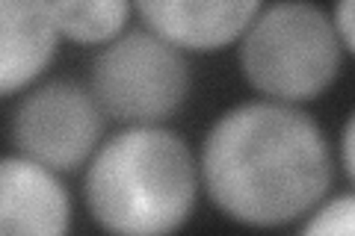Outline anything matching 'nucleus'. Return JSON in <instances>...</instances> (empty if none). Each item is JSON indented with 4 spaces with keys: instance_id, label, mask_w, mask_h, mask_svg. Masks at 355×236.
Instances as JSON below:
<instances>
[{
    "instance_id": "1",
    "label": "nucleus",
    "mask_w": 355,
    "mask_h": 236,
    "mask_svg": "<svg viewBox=\"0 0 355 236\" xmlns=\"http://www.w3.org/2000/svg\"><path fill=\"white\" fill-rule=\"evenodd\" d=\"M198 181L231 221L282 228L326 198L335 168L323 130L296 104L249 100L214 121Z\"/></svg>"
},
{
    "instance_id": "2",
    "label": "nucleus",
    "mask_w": 355,
    "mask_h": 236,
    "mask_svg": "<svg viewBox=\"0 0 355 236\" xmlns=\"http://www.w3.org/2000/svg\"><path fill=\"white\" fill-rule=\"evenodd\" d=\"M198 183V160L175 130L128 125L89 156L83 198L104 230L157 236L193 216Z\"/></svg>"
},
{
    "instance_id": "3",
    "label": "nucleus",
    "mask_w": 355,
    "mask_h": 236,
    "mask_svg": "<svg viewBox=\"0 0 355 236\" xmlns=\"http://www.w3.org/2000/svg\"><path fill=\"white\" fill-rule=\"evenodd\" d=\"M343 44L331 18L308 0L261 6L240 36V69L254 92L305 104L326 92L343 69Z\"/></svg>"
},
{
    "instance_id": "4",
    "label": "nucleus",
    "mask_w": 355,
    "mask_h": 236,
    "mask_svg": "<svg viewBox=\"0 0 355 236\" xmlns=\"http://www.w3.org/2000/svg\"><path fill=\"white\" fill-rule=\"evenodd\" d=\"M190 86L184 51L148 27L119 33L89 69V92L98 107L125 125H160L184 107Z\"/></svg>"
},
{
    "instance_id": "5",
    "label": "nucleus",
    "mask_w": 355,
    "mask_h": 236,
    "mask_svg": "<svg viewBox=\"0 0 355 236\" xmlns=\"http://www.w3.org/2000/svg\"><path fill=\"white\" fill-rule=\"evenodd\" d=\"M107 116L89 86L74 80H48L15 107L12 142L18 154L51 172H74L89 163L101 145Z\"/></svg>"
},
{
    "instance_id": "6",
    "label": "nucleus",
    "mask_w": 355,
    "mask_h": 236,
    "mask_svg": "<svg viewBox=\"0 0 355 236\" xmlns=\"http://www.w3.org/2000/svg\"><path fill=\"white\" fill-rule=\"evenodd\" d=\"M71 224V201L57 172L24 154L0 156V236H60Z\"/></svg>"
},
{
    "instance_id": "7",
    "label": "nucleus",
    "mask_w": 355,
    "mask_h": 236,
    "mask_svg": "<svg viewBox=\"0 0 355 236\" xmlns=\"http://www.w3.org/2000/svg\"><path fill=\"white\" fill-rule=\"evenodd\" d=\"M146 27L181 51H219L237 42L263 0H133Z\"/></svg>"
},
{
    "instance_id": "8",
    "label": "nucleus",
    "mask_w": 355,
    "mask_h": 236,
    "mask_svg": "<svg viewBox=\"0 0 355 236\" xmlns=\"http://www.w3.org/2000/svg\"><path fill=\"white\" fill-rule=\"evenodd\" d=\"M60 39L51 0H0V98L39 80Z\"/></svg>"
},
{
    "instance_id": "9",
    "label": "nucleus",
    "mask_w": 355,
    "mask_h": 236,
    "mask_svg": "<svg viewBox=\"0 0 355 236\" xmlns=\"http://www.w3.org/2000/svg\"><path fill=\"white\" fill-rule=\"evenodd\" d=\"M133 0H51L60 36L77 44H107L125 33Z\"/></svg>"
},
{
    "instance_id": "10",
    "label": "nucleus",
    "mask_w": 355,
    "mask_h": 236,
    "mask_svg": "<svg viewBox=\"0 0 355 236\" xmlns=\"http://www.w3.org/2000/svg\"><path fill=\"white\" fill-rule=\"evenodd\" d=\"M355 228V198L352 192H343L338 198L320 201L305 216L302 233H340L349 236Z\"/></svg>"
},
{
    "instance_id": "11",
    "label": "nucleus",
    "mask_w": 355,
    "mask_h": 236,
    "mask_svg": "<svg viewBox=\"0 0 355 236\" xmlns=\"http://www.w3.org/2000/svg\"><path fill=\"white\" fill-rule=\"evenodd\" d=\"M352 3L355 0H338L335 3V9H331V27H335V33H338V39H340V44H343V51L347 53H352L355 48V36H352Z\"/></svg>"
},
{
    "instance_id": "12",
    "label": "nucleus",
    "mask_w": 355,
    "mask_h": 236,
    "mask_svg": "<svg viewBox=\"0 0 355 236\" xmlns=\"http://www.w3.org/2000/svg\"><path fill=\"white\" fill-rule=\"evenodd\" d=\"M340 168H343V174L352 181V174H355V165H352V118H347L343 133H340Z\"/></svg>"
}]
</instances>
